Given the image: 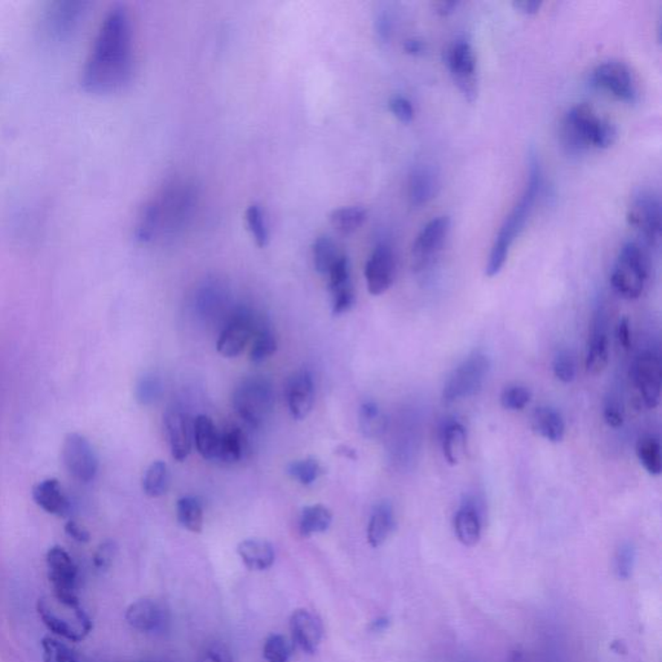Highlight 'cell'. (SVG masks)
Listing matches in <instances>:
<instances>
[{
	"mask_svg": "<svg viewBox=\"0 0 662 662\" xmlns=\"http://www.w3.org/2000/svg\"><path fill=\"white\" fill-rule=\"evenodd\" d=\"M134 33L123 5H114L101 21L82 69V85L94 94H111L134 74Z\"/></svg>",
	"mask_w": 662,
	"mask_h": 662,
	"instance_id": "obj_1",
	"label": "cell"
},
{
	"mask_svg": "<svg viewBox=\"0 0 662 662\" xmlns=\"http://www.w3.org/2000/svg\"><path fill=\"white\" fill-rule=\"evenodd\" d=\"M198 189L192 180L173 179L144 205L136 222L135 237L149 244L155 239H172L187 227L195 214Z\"/></svg>",
	"mask_w": 662,
	"mask_h": 662,
	"instance_id": "obj_2",
	"label": "cell"
},
{
	"mask_svg": "<svg viewBox=\"0 0 662 662\" xmlns=\"http://www.w3.org/2000/svg\"><path fill=\"white\" fill-rule=\"evenodd\" d=\"M540 185H542V173L539 160L536 155H532L529 158V172L527 184L524 192L520 197L519 202L508 214L503 222L501 230L497 234L493 245H491L490 258L485 265V276L496 277L502 268L505 267L506 260L508 258L511 247L522 230L527 224L529 216L534 209L537 197L540 195Z\"/></svg>",
	"mask_w": 662,
	"mask_h": 662,
	"instance_id": "obj_3",
	"label": "cell"
},
{
	"mask_svg": "<svg viewBox=\"0 0 662 662\" xmlns=\"http://www.w3.org/2000/svg\"><path fill=\"white\" fill-rule=\"evenodd\" d=\"M616 138L614 124L600 117L589 104L572 106L563 118L562 140L568 152L582 153L590 147L607 149Z\"/></svg>",
	"mask_w": 662,
	"mask_h": 662,
	"instance_id": "obj_4",
	"label": "cell"
},
{
	"mask_svg": "<svg viewBox=\"0 0 662 662\" xmlns=\"http://www.w3.org/2000/svg\"><path fill=\"white\" fill-rule=\"evenodd\" d=\"M37 609L47 629L65 641H85L94 627L80 600L60 599L51 594L38 600Z\"/></svg>",
	"mask_w": 662,
	"mask_h": 662,
	"instance_id": "obj_5",
	"label": "cell"
},
{
	"mask_svg": "<svg viewBox=\"0 0 662 662\" xmlns=\"http://www.w3.org/2000/svg\"><path fill=\"white\" fill-rule=\"evenodd\" d=\"M649 273V258L644 248L637 242H626L612 268V288L624 299H638L646 288Z\"/></svg>",
	"mask_w": 662,
	"mask_h": 662,
	"instance_id": "obj_6",
	"label": "cell"
},
{
	"mask_svg": "<svg viewBox=\"0 0 662 662\" xmlns=\"http://www.w3.org/2000/svg\"><path fill=\"white\" fill-rule=\"evenodd\" d=\"M233 405L237 415L246 423L259 427L273 409L274 392L271 381L263 377L246 378L233 393Z\"/></svg>",
	"mask_w": 662,
	"mask_h": 662,
	"instance_id": "obj_7",
	"label": "cell"
},
{
	"mask_svg": "<svg viewBox=\"0 0 662 662\" xmlns=\"http://www.w3.org/2000/svg\"><path fill=\"white\" fill-rule=\"evenodd\" d=\"M490 369V357L476 351L467 356L449 375L442 389V401L456 403L476 395L484 386Z\"/></svg>",
	"mask_w": 662,
	"mask_h": 662,
	"instance_id": "obj_8",
	"label": "cell"
},
{
	"mask_svg": "<svg viewBox=\"0 0 662 662\" xmlns=\"http://www.w3.org/2000/svg\"><path fill=\"white\" fill-rule=\"evenodd\" d=\"M660 197L649 188H641L630 199L627 222L644 244L655 247L661 239Z\"/></svg>",
	"mask_w": 662,
	"mask_h": 662,
	"instance_id": "obj_9",
	"label": "cell"
},
{
	"mask_svg": "<svg viewBox=\"0 0 662 662\" xmlns=\"http://www.w3.org/2000/svg\"><path fill=\"white\" fill-rule=\"evenodd\" d=\"M445 62L459 91L467 101L473 103L478 97L479 80L473 46L466 40H457L448 48Z\"/></svg>",
	"mask_w": 662,
	"mask_h": 662,
	"instance_id": "obj_10",
	"label": "cell"
},
{
	"mask_svg": "<svg viewBox=\"0 0 662 662\" xmlns=\"http://www.w3.org/2000/svg\"><path fill=\"white\" fill-rule=\"evenodd\" d=\"M46 563H47L52 594L60 599L80 600L78 598L80 572L71 554L62 546H54L47 552Z\"/></svg>",
	"mask_w": 662,
	"mask_h": 662,
	"instance_id": "obj_11",
	"label": "cell"
},
{
	"mask_svg": "<svg viewBox=\"0 0 662 662\" xmlns=\"http://www.w3.org/2000/svg\"><path fill=\"white\" fill-rule=\"evenodd\" d=\"M449 230L450 219L448 216L433 218L422 228L412 247L413 271H426L435 262L447 242Z\"/></svg>",
	"mask_w": 662,
	"mask_h": 662,
	"instance_id": "obj_12",
	"label": "cell"
},
{
	"mask_svg": "<svg viewBox=\"0 0 662 662\" xmlns=\"http://www.w3.org/2000/svg\"><path fill=\"white\" fill-rule=\"evenodd\" d=\"M63 462L78 482H89L98 470V459L91 442L80 433L71 432L63 442Z\"/></svg>",
	"mask_w": 662,
	"mask_h": 662,
	"instance_id": "obj_13",
	"label": "cell"
},
{
	"mask_svg": "<svg viewBox=\"0 0 662 662\" xmlns=\"http://www.w3.org/2000/svg\"><path fill=\"white\" fill-rule=\"evenodd\" d=\"M592 83L601 91L626 103H635L638 87L629 66L623 62H606L598 65L591 75Z\"/></svg>",
	"mask_w": 662,
	"mask_h": 662,
	"instance_id": "obj_14",
	"label": "cell"
},
{
	"mask_svg": "<svg viewBox=\"0 0 662 662\" xmlns=\"http://www.w3.org/2000/svg\"><path fill=\"white\" fill-rule=\"evenodd\" d=\"M632 377L641 400L649 409L660 405L662 390L661 360L652 351H643L633 364Z\"/></svg>",
	"mask_w": 662,
	"mask_h": 662,
	"instance_id": "obj_15",
	"label": "cell"
},
{
	"mask_svg": "<svg viewBox=\"0 0 662 662\" xmlns=\"http://www.w3.org/2000/svg\"><path fill=\"white\" fill-rule=\"evenodd\" d=\"M264 323L248 309H239L225 326L216 343V349L224 357H236L244 351L256 331Z\"/></svg>",
	"mask_w": 662,
	"mask_h": 662,
	"instance_id": "obj_16",
	"label": "cell"
},
{
	"mask_svg": "<svg viewBox=\"0 0 662 662\" xmlns=\"http://www.w3.org/2000/svg\"><path fill=\"white\" fill-rule=\"evenodd\" d=\"M395 256L391 247L386 244L378 245L366 262L365 279L369 293L381 295L386 293L395 279Z\"/></svg>",
	"mask_w": 662,
	"mask_h": 662,
	"instance_id": "obj_17",
	"label": "cell"
},
{
	"mask_svg": "<svg viewBox=\"0 0 662 662\" xmlns=\"http://www.w3.org/2000/svg\"><path fill=\"white\" fill-rule=\"evenodd\" d=\"M609 363V339L607 332L606 314L599 308L592 320L591 332L586 347V372L591 375H599Z\"/></svg>",
	"mask_w": 662,
	"mask_h": 662,
	"instance_id": "obj_18",
	"label": "cell"
},
{
	"mask_svg": "<svg viewBox=\"0 0 662 662\" xmlns=\"http://www.w3.org/2000/svg\"><path fill=\"white\" fill-rule=\"evenodd\" d=\"M286 400L291 415L297 421L307 418L314 403V380L307 370L294 373L286 386Z\"/></svg>",
	"mask_w": 662,
	"mask_h": 662,
	"instance_id": "obj_19",
	"label": "cell"
},
{
	"mask_svg": "<svg viewBox=\"0 0 662 662\" xmlns=\"http://www.w3.org/2000/svg\"><path fill=\"white\" fill-rule=\"evenodd\" d=\"M164 427L173 458L184 461L192 450V422L181 410L170 409L164 415Z\"/></svg>",
	"mask_w": 662,
	"mask_h": 662,
	"instance_id": "obj_20",
	"label": "cell"
},
{
	"mask_svg": "<svg viewBox=\"0 0 662 662\" xmlns=\"http://www.w3.org/2000/svg\"><path fill=\"white\" fill-rule=\"evenodd\" d=\"M291 634L295 643L306 653L316 652L323 639V624L307 609H297L290 618Z\"/></svg>",
	"mask_w": 662,
	"mask_h": 662,
	"instance_id": "obj_21",
	"label": "cell"
},
{
	"mask_svg": "<svg viewBox=\"0 0 662 662\" xmlns=\"http://www.w3.org/2000/svg\"><path fill=\"white\" fill-rule=\"evenodd\" d=\"M439 173L430 164H418L412 170L407 183V196L413 206H423L438 195Z\"/></svg>",
	"mask_w": 662,
	"mask_h": 662,
	"instance_id": "obj_22",
	"label": "cell"
},
{
	"mask_svg": "<svg viewBox=\"0 0 662 662\" xmlns=\"http://www.w3.org/2000/svg\"><path fill=\"white\" fill-rule=\"evenodd\" d=\"M33 499L42 510L51 515L63 517L71 511V503L57 479L38 482L33 490Z\"/></svg>",
	"mask_w": 662,
	"mask_h": 662,
	"instance_id": "obj_23",
	"label": "cell"
},
{
	"mask_svg": "<svg viewBox=\"0 0 662 662\" xmlns=\"http://www.w3.org/2000/svg\"><path fill=\"white\" fill-rule=\"evenodd\" d=\"M457 539L465 546H475L482 537V517L475 503L466 499L454 516Z\"/></svg>",
	"mask_w": 662,
	"mask_h": 662,
	"instance_id": "obj_24",
	"label": "cell"
},
{
	"mask_svg": "<svg viewBox=\"0 0 662 662\" xmlns=\"http://www.w3.org/2000/svg\"><path fill=\"white\" fill-rule=\"evenodd\" d=\"M532 429L548 441L560 442L566 436L565 418L554 407L540 406L532 415Z\"/></svg>",
	"mask_w": 662,
	"mask_h": 662,
	"instance_id": "obj_25",
	"label": "cell"
},
{
	"mask_svg": "<svg viewBox=\"0 0 662 662\" xmlns=\"http://www.w3.org/2000/svg\"><path fill=\"white\" fill-rule=\"evenodd\" d=\"M441 447L445 461L457 466L464 459L467 448V432L458 421H448L441 429Z\"/></svg>",
	"mask_w": 662,
	"mask_h": 662,
	"instance_id": "obj_26",
	"label": "cell"
},
{
	"mask_svg": "<svg viewBox=\"0 0 662 662\" xmlns=\"http://www.w3.org/2000/svg\"><path fill=\"white\" fill-rule=\"evenodd\" d=\"M239 557L251 571H265L274 563V549L271 542L262 539L242 540L237 548Z\"/></svg>",
	"mask_w": 662,
	"mask_h": 662,
	"instance_id": "obj_27",
	"label": "cell"
},
{
	"mask_svg": "<svg viewBox=\"0 0 662 662\" xmlns=\"http://www.w3.org/2000/svg\"><path fill=\"white\" fill-rule=\"evenodd\" d=\"M161 609L152 599H138L127 608L126 620L138 632H153L161 624Z\"/></svg>",
	"mask_w": 662,
	"mask_h": 662,
	"instance_id": "obj_28",
	"label": "cell"
},
{
	"mask_svg": "<svg viewBox=\"0 0 662 662\" xmlns=\"http://www.w3.org/2000/svg\"><path fill=\"white\" fill-rule=\"evenodd\" d=\"M395 527L393 508L389 501H381L375 506L370 516L368 540L372 548H380L389 539Z\"/></svg>",
	"mask_w": 662,
	"mask_h": 662,
	"instance_id": "obj_29",
	"label": "cell"
},
{
	"mask_svg": "<svg viewBox=\"0 0 662 662\" xmlns=\"http://www.w3.org/2000/svg\"><path fill=\"white\" fill-rule=\"evenodd\" d=\"M193 433L197 450L205 459H216L218 457L219 440L221 433L215 424L206 415H198L193 423Z\"/></svg>",
	"mask_w": 662,
	"mask_h": 662,
	"instance_id": "obj_30",
	"label": "cell"
},
{
	"mask_svg": "<svg viewBox=\"0 0 662 662\" xmlns=\"http://www.w3.org/2000/svg\"><path fill=\"white\" fill-rule=\"evenodd\" d=\"M332 522V514L326 506H306L300 514L299 532L303 537H311L314 534L323 533L328 531Z\"/></svg>",
	"mask_w": 662,
	"mask_h": 662,
	"instance_id": "obj_31",
	"label": "cell"
},
{
	"mask_svg": "<svg viewBox=\"0 0 662 662\" xmlns=\"http://www.w3.org/2000/svg\"><path fill=\"white\" fill-rule=\"evenodd\" d=\"M358 424L361 432L366 439L377 440L387 430V418L374 401H366L361 405L358 415Z\"/></svg>",
	"mask_w": 662,
	"mask_h": 662,
	"instance_id": "obj_32",
	"label": "cell"
},
{
	"mask_svg": "<svg viewBox=\"0 0 662 662\" xmlns=\"http://www.w3.org/2000/svg\"><path fill=\"white\" fill-rule=\"evenodd\" d=\"M344 254L340 253L334 239L329 236H320L312 245V258L316 271L321 274H329L331 268Z\"/></svg>",
	"mask_w": 662,
	"mask_h": 662,
	"instance_id": "obj_33",
	"label": "cell"
},
{
	"mask_svg": "<svg viewBox=\"0 0 662 662\" xmlns=\"http://www.w3.org/2000/svg\"><path fill=\"white\" fill-rule=\"evenodd\" d=\"M246 449H247V441L242 431L230 429L221 433L216 459H221L224 464H236L244 458Z\"/></svg>",
	"mask_w": 662,
	"mask_h": 662,
	"instance_id": "obj_34",
	"label": "cell"
},
{
	"mask_svg": "<svg viewBox=\"0 0 662 662\" xmlns=\"http://www.w3.org/2000/svg\"><path fill=\"white\" fill-rule=\"evenodd\" d=\"M637 457L644 470L652 476L661 475L662 454L661 444L658 438L644 436L637 442Z\"/></svg>",
	"mask_w": 662,
	"mask_h": 662,
	"instance_id": "obj_35",
	"label": "cell"
},
{
	"mask_svg": "<svg viewBox=\"0 0 662 662\" xmlns=\"http://www.w3.org/2000/svg\"><path fill=\"white\" fill-rule=\"evenodd\" d=\"M368 218V213L361 206H344L332 211L331 222L338 232L351 234L356 232Z\"/></svg>",
	"mask_w": 662,
	"mask_h": 662,
	"instance_id": "obj_36",
	"label": "cell"
},
{
	"mask_svg": "<svg viewBox=\"0 0 662 662\" xmlns=\"http://www.w3.org/2000/svg\"><path fill=\"white\" fill-rule=\"evenodd\" d=\"M80 14V4H77V3H65V4L57 5V8L49 11L48 31L59 34V36L68 33L71 28H74Z\"/></svg>",
	"mask_w": 662,
	"mask_h": 662,
	"instance_id": "obj_37",
	"label": "cell"
},
{
	"mask_svg": "<svg viewBox=\"0 0 662 662\" xmlns=\"http://www.w3.org/2000/svg\"><path fill=\"white\" fill-rule=\"evenodd\" d=\"M169 488V470L166 464L155 461L147 468L143 476V490L152 499L163 496Z\"/></svg>",
	"mask_w": 662,
	"mask_h": 662,
	"instance_id": "obj_38",
	"label": "cell"
},
{
	"mask_svg": "<svg viewBox=\"0 0 662 662\" xmlns=\"http://www.w3.org/2000/svg\"><path fill=\"white\" fill-rule=\"evenodd\" d=\"M179 523L187 531L199 533L204 528V511L195 497H183L178 501Z\"/></svg>",
	"mask_w": 662,
	"mask_h": 662,
	"instance_id": "obj_39",
	"label": "cell"
},
{
	"mask_svg": "<svg viewBox=\"0 0 662 662\" xmlns=\"http://www.w3.org/2000/svg\"><path fill=\"white\" fill-rule=\"evenodd\" d=\"M246 222L258 247H265L270 242V228H268L267 219L259 205L254 204L247 207Z\"/></svg>",
	"mask_w": 662,
	"mask_h": 662,
	"instance_id": "obj_40",
	"label": "cell"
},
{
	"mask_svg": "<svg viewBox=\"0 0 662 662\" xmlns=\"http://www.w3.org/2000/svg\"><path fill=\"white\" fill-rule=\"evenodd\" d=\"M288 473L300 484L311 485L325 473V470L316 458H306L289 465Z\"/></svg>",
	"mask_w": 662,
	"mask_h": 662,
	"instance_id": "obj_41",
	"label": "cell"
},
{
	"mask_svg": "<svg viewBox=\"0 0 662 662\" xmlns=\"http://www.w3.org/2000/svg\"><path fill=\"white\" fill-rule=\"evenodd\" d=\"M253 338V346H251L250 351V358L253 363H262L276 352L277 340L270 329L262 326L254 334Z\"/></svg>",
	"mask_w": 662,
	"mask_h": 662,
	"instance_id": "obj_42",
	"label": "cell"
},
{
	"mask_svg": "<svg viewBox=\"0 0 662 662\" xmlns=\"http://www.w3.org/2000/svg\"><path fill=\"white\" fill-rule=\"evenodd\" d=\"M552 373H554V377L562 383H572L576 380L577 375V363L574 355L568 349L557 352L552 360Z\"/></svg>",
	"mask_w": 662,
	"mask_h": 662,
	"instance_id": "obj_43",
	"label": "cell"
},
{
	"mask_svg": "<svg viewBox=\"0 0 662 662\" xmlns=\"http://www.w3.org/2000/svg\"><path fill=\"white\" fill-rule=\"evenodd\" d=\"M42 649L43 662H80L77 653L57 639H43Z\"/></svg>",
	"mask_w": 662,
	"mask_h": 662,
	"instance_id": "obj_44",
	"label": "cell"
},
{
	"mask_svg": "<svg viewBox=\"0 0 662 662\" xmlns=\"http://www.w3.org/2000/svg\"><path fill=\"white\" fill-rule=\"evenodd\" d=\"M531 390L520 384H513L503 390L499 401H501L503 409L520 412L527 407V405L531 403Z\"/></svg>",
	"mask_w": 662,
	"mask_h": 662,
	"instance_id": "obj_45",
	"label": "cell"
},
{
	"mask_svg": "<svg viewBox=\"0 0 662 662\" xmlns=\"http://www.w3.org/2000/svg\"><path fill=\"white\" fill-rule=\"evenodd\" d=\"M163 386L157 375L146 374L136 384V398L143 405H152L160 400Z\"/></svg>",
	"mask_w": 662,
	"mask_h": 662,
	"instance_id": "obj_46",
	"label": "cell"
},
{
	"mask_svg": "<svg viewBox=\"0 0 662 662\" xmlns=\"http://www.w3.org/2000/svg\"><path fill=\"white\" fill-rule=\"evenodd\" d=\"M291 646L283 635L273 634L265 641L263 656L267 662H289L291 658Z\"/></svg>",
	"mask_w": 662,
	"mask_h": 662,
	"instance_id": "obj_47",
	"label": "cell"
},
{
	"mask_svg": "<svg viewBox=\"0 0 662 662\" xmlns=\"http://www.w3.org/2000/svg\"><path fill=\"white\" fill-rule=\"evenodd\" d=\"M637 562V550L633 543L627 542L620 546L616 554V574L621 580H629L634 572Z\"/></svg>",
	"mask_w": 662,
	"mask_h": 662,
	"instance_id": "obj_48",
	"label": "cell"
},
{
	"mask_svg": "<svg viewBox=\"0 0 662 662\" xmlns=\"http://www.w3.org/2000/svg\"><path fill=\"white\" fill-rule=\"evenodd\" d=\"M604 422L612 429H620L625 421V409L623 400L616 393H609L604 401L603 406Z\"/></svg>",
	"mask_w": 662,
	"mask_h": 662,
	"instance_id": "obj_49",
	"label": "cell"
},
{
	"mask_svg": "<svg viewBox=\"0 0 662 662\" xmlns=\"http://www.w3.org/2000/svg\"><path fill=\"white\" fill-rule=\"evenodd\" d=\"M115 554H117V546L113 540L101 543L92 557L95 568L98 571H108L114 562Z\"/></svg>",
	"mask_w": 662,
	"mask_h": 662,
	"instance_id": "obj_50",
	"label": "cell"
},
{
	"mask_svg": "<svg viewBox=\"0 0 662 662\" xmlns=\"http://www.w3.org/2000/svg\"><path fill=\"white\" fill-rule=\"evenodd\" d=\"M390 111L400 122L410 123L415 118V108L410 100L404 96H393L389 103Z\"/></svg>",
	"mask_w": 662,
	"mask_h": 662,
	"instance_id": "obj_51",
	"label": "cell"
},
{
	"mask_svg": "<svg viewBox=\"0 0 662 662\" xmlns=\"http://www.w3.org/2000/svg\"><path fill=\"white\" fill-rule=\"evenodd\" d=\"M199 662H230V655L224 647L215 644L202 653Z\"/></svg>",
	"mask_w": 662,
	"mask_h": 662,
	"instance_id": "obj_52",
	"label": "cell"
},
{
	"mask_svg": "<svg viewBox=\"0 0 662 662\" xmlns=\"http://www.w3.org/2000/svg\"><path fill=\"white\" fill-rule=\"evenodd\" d=\"M617 337L621 347H623L624 349H626V351H629V349L632 348L633 338L632 331H630V321L627 317H623V319L620 320V323H618Z\"/></svg>",
	"mask_w": 662,
	"mask_h": 662,
	"instance_id": "obj_53",
	"label": "cell"
},
{
	"mask_svg": "<svg viewBox=\"0 0 662 662\" xmlns=\"http://www.w3.org/2000/svg\"><path fill=\"white\" fill-rule=\"evenodd\" d=\"M375 29H377L378 36L381 40L389 39L392 30L391 17L389 13H381L378 16L377 21H375Z\"/></svg>",
	"mask_w": 662,
	"mask_h": 662,
	"instance_id": "obj_54",
	"label": "cell"
},
{
	"mask_svg": "<svg viewBox=\"0 0 662 662\" xmlns=\"http://www.w3.org/2000/svg\"><path fill=\"white\" fill-rule=\"evenodd\" d=\"M65 531L66 533H68L71 539L77 540V542L87 543L89 540L88 531H86V529L83 528L82 525L78 524V523L69 522L68 524L65 525Z\"/></svg>",
	"mask_w": 662,
	"mask_h": 662,
	"instance_id": "obj_55",
	"label": "cell"
},
{
	"mask_svg": "<svg viewBox=\"0 0 662 662\" xmlns=\"http://www.w3.org/2000/svg\"><path fill=\"white\" fill-rule=\"evenodd\" d=\"M404 49L406 54H412V56H421L426 51V43L419 38H409L404 42Z\"/></svg>",
	"mask_w": 662,
	"mask_h": 662,
	"instance_id": "obj_56",
	"label": "cell"
},
{
	"mask_svg": "<svg viewBox=\"0 0 662 662\" xmlns=\"http://www.w3.org/2000/svg\"><path fill=\"white\" fill-rule=\"evenodd\" d=\"M513 5L519 13L534 14L539 13L542 2H539V0H523V2H514Z\"/></svg>",
	"mask_w": 662,
	"mask_h": 662,
	"instance_id": "obj_57",
	"label": "cell"
},
{
	"mask_svg": "<svg viewBox=\"0 0 662 662\" xmlns=\"http://www.w3.org/2000/svg\"><path fill=\"white\" fill-rule=\"evenodd\" d=\"M458 5V2H439L435 4V10L441 16H448V14L453 13Z\"/></svg>",
	"mask_w": 662,
	"mask_h": 662,
	"instance_id": "obj_58",
	"label": "cell"
},
{
	"mask_svg": "<svg viewBox=\"0 0 662 662\" xmlns=\"http://www.w3.org/2000/svg\"><path fill=\"white\" fill-rule=\"evenodd\" d=\"M337 453L339 456L347 457V458L356 459V453L354 449L348 447H339L337 449Z\"/></svg>",
	"mask_w": 662,
	"mask_h": 662,
	"instance_id": "obj_59",
	"label": "cell"
},
{
	"mask_svg": "<svg viewBox=\"0 0 662 662\" xmlns=\"http://www.w3.org/2000/svg\"><path fill=\"white\" fill-rule=\"evenodd\" d=\"M387 625H389V621H387L386 618H380V620H375L374 623H373V629L383 630L386 629Z\"/></svg>",
	"mask_w": 662,
	"mask_h": 662,
	"instance_id": "obj_60",
	"label": "cell"
}]
</instances>
